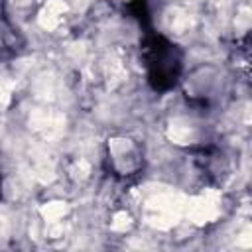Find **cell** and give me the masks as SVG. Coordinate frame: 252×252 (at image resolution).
Returning <instances> with one entry per match:
<instances>
[{
  "instance_id": "277c9868",
  "label": "cell",
  "mask_w": 252,
  "mask_h": 252,
  "mask_svg": "<svg viewBox=\"0 0 252 252\" xmlns=\"http://www.w3.org/2000/svg\"><path fill=\"white\" fill-rule=\"evenodd\" d=\"M65 213H67V205L63 201H51V203H45L41 207V215L49 222H57L59 219H63Z\"/></svg>"
},
{
  "instance_id": "5b68a950",
  "label": "cell",
  "mask_w": 252,
  "mask_h": 252,
  "mask_svg": "<svg viewBox=\"0 0 252 252\" xmlns=\"http://www.w3.org/2000/svg\"><path fill=\"white\" fill-rule=\"evenodd\" d=\"M59 22H61V14L53 12V10L47 8V6L41 10V14H39V26H41V28H45V30H53V28L59 26Z\"/></svg>"
},
{
  "instance_id": "7a4b0ae2",
  "label": "cell",
  "mask_w": 252,
  "mask_h": 252,
  "mask_svg": "<svg viewBox=\"0 0 252 252\" xmlns=\"http://www.w3.org/2000/svg\"><path fill=\"white\" fill-rule=\"evenodd\" d=\"M187 217L195 224L213 222L220 213V195L217 191H205L187 203Z\"/></svg>"
},
{
  "instance_id": "3957f363",
  "label": "cell",
  "mask_w": 252,
  "mask_h": 252,
  "mask_svg": "<svg viewBox=\"0 0 252 252\" xmlns=\"http://www.w3.org/2000/svg\"><path fill=\"white\" fill-rule=\"evenodd\" d=\"M167 136L169 140H173L175 144H189L193 140V128L187 126V124H171L169 130H167Z\"/></svg>"
},
{
  "instance_id": "52a82bcc",
  "label": "cell",
  "mask_w": 252,
  "mask_h": 252,
  "mask_svg": "<svg viewBox=\"0 0 252 252\" xmlns=\"http://www.w3.org/2000/svg\"><path fill=\"white\" fill-rule=\"evenodd\" d=\"M0 102L8 104L10 102V85H2L0 87Z\"/></svg>"
},
{
  "instance_id": "8992f818",
  "label": "cell",
  "mask_w": 252,
  "mask_h": 252,
  "mask_svg": "<svg viewBox=\"0 0 252 252\" xmlns=\"http://www.w3.org/2000/svg\"><path fill=\"white\" fill-rule=\"evenodd\" d=\"M130 224H132V220H130V215H126V213H116L112 222H110L112 230H118V232H124Z\"/></svg>"
},
{
  "instance_id": "6da1fadb",
  "label": "cell",
  "mask_w": 252,
  "mask_h": 252,
  "mask_svg": "<svg viewBox=\"0 0 252 252\" xmlns=\"http://www.w3.org/2000/svg\"><path fill=\"white\" fill-rule=\"evenodd\" d=\"M187 209V201L177 193H158L146 203V219L156 228H171Z\"/></svg>"
}]
</instances>
